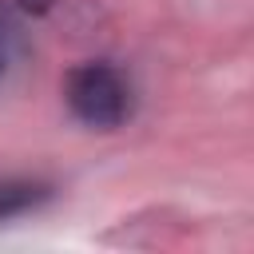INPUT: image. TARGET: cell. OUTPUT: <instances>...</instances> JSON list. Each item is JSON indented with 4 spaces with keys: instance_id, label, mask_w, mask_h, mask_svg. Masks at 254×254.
Returning a JSON list of instances; mask_svg holds the SVG:
<instances>
[{
    "instance_id": "3957f363",
    "label": "cell",
    "mask_w": 254,
    "mask_h": 254,
    "mask_svg": "<svg viewBox=\"0 0 254 254\" xmlns=\"http://www.w3.org/2000/svg\"><path fill=\"white\" fill-rule=\"evenodd\" d=\"M20 8H24V12H48L52 0H20Z\"/></svg>"
},
{
    "instance_id": "7a4b0ae2",
    "label": "cell",
    "mask_w": 254,
    "mask_h": 254,
    "mask_svg": "<svg viewBox=\"0 0 254 254\" xmlns=\"http://www.w3.org/2000/svg\"><path fill=\"white\" fill-rule=\"evenodd\" d=\"M44 198H48V187L44 183H32V179H0V222L36 210Z\"/></svg>"
},
{
    "instance_id": "6da1fadb",
    "label": "cell",
    "mask_w": 254,
    "mask_h": 254,
    "mask_svg": "<svg viewBox=\"0 0 254 254\" xmlns=\"http://www.w3.org/2000/svg\"><path fill=\"white\" fill-rule=\"evenodd\" d=\"M64 95H67V107L75 119H83L87 127H119L127 115H131V87L127 79L111 67V64H79L67 71V83H64Z\"/></svg>"
},
{
    "instance_id": "277c9868",
    "label": "cell",
    "mask_w": 254,
    "mask_h": 254,
    "mask_svg": "<svg viewBox=\"0 0 254 254\" xmlns=\"http://www.w3.org/2000/svg\"><path fill=\"white\" fill-rule=\"evenodd\" d=\"M0 67H4V32H0Z\"/></svg>"
}]
</instances>
